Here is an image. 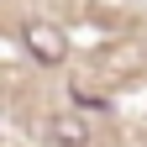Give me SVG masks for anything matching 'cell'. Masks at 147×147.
Listing matches in <instances>:
<instances>
[{
	"instance_id": "obj_2",
	"label": "cell",
	"mask_w": 147,
	"mask_h": 147,
	"mask_svg": "<svg viewBox=\"0 0 147 147\" xmlns=\"http://www.w3.org/2000/svg\"><path fill=\"white\" fill-rule=\"evenodd\" d=\"M42 131L58 142V147H84V142H89V126H84L79 116H47Z\"/></svg>"
},
{
	"instance_id": "obj_1",
	"label": "cell",
	"mask_w": 147,
	"mask_h": 147,
	"mask_svg": "<svg viewBox=\"0 0 147 147\" xmlns=\"http://www.w3.org/2000/svg\"><path fill=\"white\" fill-rule=\"evenodd\" d=\"M26 47H32V53H37L42 63H58L63 53H68L63 32H58V26H42V21H32V26H26Z\"/></svg>"
}]
</instances>
